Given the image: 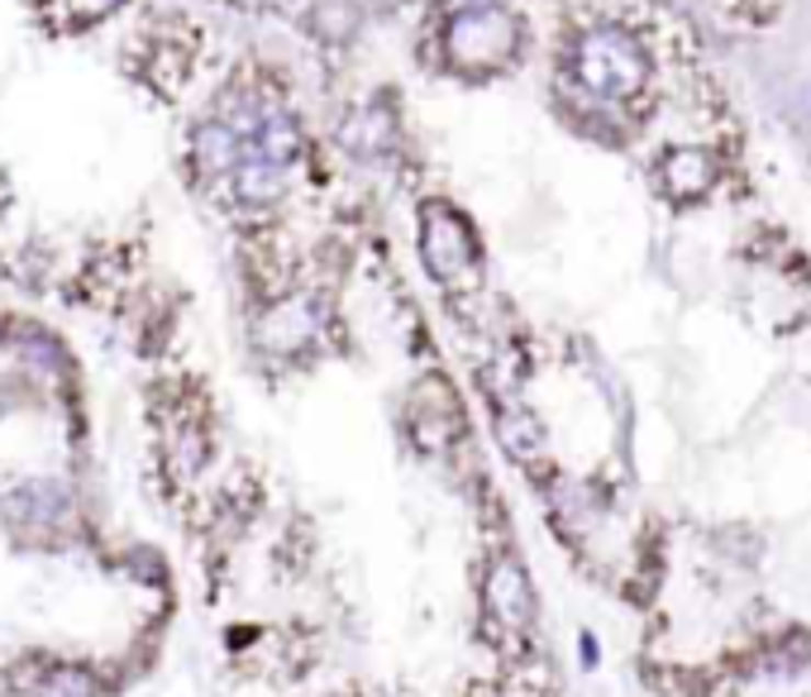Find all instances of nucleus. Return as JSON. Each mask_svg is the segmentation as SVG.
<instances>
[{"label":"nucleus","mask_w":811,"mask_h":697,"mask_svg":"<svg viewBox=\"0 0 811 697\" xmlns=\"http://www.w3.org/2000/svg\"><path fill=\"white\" fill-rule=\"evenodd\" d=\"M711 182H717V162H711V154H702V148H673V154L664 158L668 196L692 201V196H702Z\"/></svg>","instance_id":"9"},{"label":"nucleus","mask_w":811,"mask_h":697,"mask_svg":"<svg viewBox=\"0 0 811 697\" xmlns=\"http://www.w3.org/2000/svg\"><path fill=\"white\" fill-rule=\"evenodd\" d=\"M24 693L30 697H105V683L87 664H48Z\"/></svg>","instance_id":"10"},{"label":"nucleus","mask_w":811,"mask_h":697,"mask_svg":"<svg viewBox=\"0 0 811 697\" xmlns=\"http://www.w3.org/2000/svg\"><path fill=\"white\" fill-rule=\"evenodd\" d=\"M0 511L15 530H58L63 516L72 511V487L58 477H24L0 497Z\"/></svg>","instance_id":"5"},{"label":"nucleus","mask_w":811,"mask_h":697,"mask_svg":"<svg viewBox=\"0 0 811 697\" xmlns=\"http://www.w3.org/2000/svg\"><path fill=\"white\" fill-rule=\"evenodd\" d=\"M449 58L463 72H492V67L511 63L520 48V20L506 5H469L449 20L444 30Z\"/></svg>","instance_id":"3"},{"label":"nucleus","mask_w":811,"mask_h":697,"mask_svg":"<svg viewBox=\"0 0 811 697\" xmlns=\"http://www.w3.org/2000/svg\"><path fill=\"white\" fill-rule=\"evenodd\" d=\"M420 263L439 286H469L477 278L483 249H477L469 215H459L449 201L420 206Z\"/></svg>","instance_id":"2"},{"label":"nucleus","mask_w":811,"mask_h":697,"mask_svg":"<svg viewBox=\"0 0 811 697\" xmlns=\"http://www.w3.org/2000/svg\"><path fill=\"white\" fill-rule=\"evenodd\" d=\"M311 335H315V306H311V296H286V302H278L263 316V330H258V339H263L268 349H301V345H311Z\"/></svg>","instance_id":"8"},{"label":"nucleus","mask_w":811,"mask_h":697,"mask_svg":"<svg viewBox=\"0 0 811 697\" xmlns=\"http://www.w3.org/2000/svg\"><path fill=\"white\" fill-rule=\"evenodd\" d=\"M263 5H278L282 10V5H292V0H263Z\"/></svg>","instance_id":"12"},{"label":"nucleus","mask_w":811,"mask_h":697,"mask_svg":"<svg viewBox=\"0 0 811 697\" xmlns=\"http://www.w3.org/2000/svg\"><path fill=\"white\" fill-rule=\"evenodd\" d=\"M483 603H487V617L502 621V631H526L534 621V587H530V573L520 559H511V554L492 559L487 583H483Z\"/></svg>","instance_id":"4"},{"label":"nucleus","mask_w":811,"mask_h":697,"mask_svg":"<svg viewBox=\"0 0 811 697\" xmlns=\"http://www.w3.org/2000/svg\"><path fill=\"white\" fill-rule=\"evenodd\" d=\"M286 172H292V168H278V162L258 158L249 148L239 168L229 172V187H235V196L244 201V206H278V201L286 196V182H292Z\"/></svg>","instance_id":"7"},{"label":"nucleus","mask_w":811,"mask_h":697,"mask_svg":"<svg viewBox=\"0 0 811 697\" xmlns=\"http://www.w3.org/2000/svg\"><path fill=\"white\" fill-rule=\"evenodd\" d=\"M387 139H392V115L382 111V105H368V111H359L343 125V144L353 148V154H382L387 148Z\"/></svg>","instance_id":"11"},{"label":"nucleus","mask_w":811,"mask_h":697,"mask_svg":"<svg viewBox=\"0 0 811 697\" xmlns=\"http://www.w3.org/2000/svg\"><path fill=\"white\" fill-rule=\"evenodd\" d=\"M573 77L583 81V91H593L597 101H626L650 81V53L621 24H597L577 38L573 48Z\"/></svg>","instance_id":"1"},{"label":"nucleus","mask_w":811,"mask_h":697,"mask_svg":"<svg viewBox=\"0 0 811 697\" xmlns=\"http://www.w3.org/2000/svg\"><path fill=\"white\" fill-rule=\"evenodd\" d=\"M244 154H249V144H244L225 120H211V125H201L191 134V162H196L205 177H229L244 162Z\"/></svg>","instance_id":"6"}]
</instances>
